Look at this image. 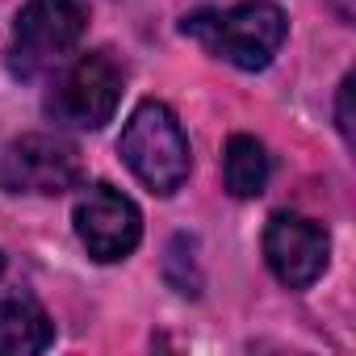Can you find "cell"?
Instances as JSON below:
<instances>
[{"instance_id": "obj_1", "label": "cell", "mask_w": 356, "mask_h": 356, "mask_svg": "<svg viewBox=\"0 0 356 356\" xmlns=\"http://www.w3.org/2000/svg\"><path fill=\"white\" fill-rule=\"evenodd\" d=\"M185 38H193L206 55L243 67V72H260L273 63V55L285 42V13L273 0H243L231 9H206L181 22Z\"/></svg>"}, {"instance_id": "obj_2", "label": "cell", "mask_w": 356, "mask_h": 356, "mask_svg": "<svg viewBox=\"0 0 356 356\" xmlns=\"http://www.w3.org/2000/svg\"><path fill=\"white\" fill-rule=\"evenodd\" d=\"M118 151H122L126 168L159 197L176 193L189 181V168H193L189 138L163 101H143L130 113V122L118 138Z\"/></svg>"}, {"instance_id": "obj_3", "label": "cell", "mask_w": 356, "mask_h": 356, "mask_svg": "<svg viewBox=\"0 0 356 356\" xmlns=\"http://www.w3.org/2000/svg\"><path fill=\"white\" fill-rule=\"evenodd\" d=\"M88 26V5L84 0H30L17 13L13 26V47H9V72L22 80H34L51 72L55 63L76 51Z\"/></svg>"}, {"instance_id": "obj_4", "label": "cell", "mask_w": 356, "mask_h": 356, "mask_svg": "<svg viewBox=\"0 0 356 356\" xmlns=\"http://www.w3.org/2000/svg\"><path fill=\"white\" fill-rule=\"evenodd\" d=\"M122 67L109 51L80 55L47 92V118L72 130H101L122 101Z\"/></svg>"}, {"instance_id": "obj_5", "label": "cell", "mask_w": 356, "mask_h": 356, "mask_svg": "<svg viewBox=\"0 0 356 356\" xmlns=\"http://www.w3.org/2000/svg\"><path fill=\"white\" fill-rule=\"evenodd\" d=\"M80 147L59 134H22L0 151V189L59 197L80 181Z\"/></svg>"}, {"instance_id": "obj_6", "label": "cell", "mask_w": 356, "mask_h": 356, "mask_svg": "<svg viewBox=\"0 0 356 356\" xmlns=\"http://www.w3.org/2000/svg\"><path fill=\"white\" fill-rule=\"evenodd\" d=\"M76 235L84 243V252L101 264H113V260H126L138 239H143V214L138 206L118 193L113 185H92L80 193L76 202Z\"/></svg>"}, {"instance_id": "obj_7", "label": "cell", "mask_w": 356, "mask_h": 356, "mask_svg": "<svg viewBox=\"0 0 356 356\" xmlns=\"http://www.w3.org/2000/svg\"><path fill=\"white\" fill-rule=\"evenodd\" d=\"M327 256H331V239L327 231L306 218V214H273L268 227H264V260L273 268V277L289 289H310L323 268H327Z\"/></svg>"}, {"instance_id": "obj_8", "label": "cell", "mask_w": 356, "mask_h": 356, "mask_svg": "<svg viewBox=\"0 0 356 356\" xmlns=\"http://www.w3.org/2000/svg\"><path fill=\"white\" fill-rule=\"evenodd\" d=\"M55 343V323L34 298L0 302V356H34Z\"/></svg>"}, {"instance_id": "obj_9", "label": "cell", "mask_w": 356, "mask_h": 356, "mask_svg": "<svg viewBox=\"0 0 356 356\" xmlns=\"http://www.w3.org/2000/svg\"><path fill=\"white\" fill-rule=\"evenodd\" d=\"M268 151L260 138L252 134H231L227 138V155H222V181L235 197H260L268 185Z\"/></svg>"}, {"instance_id": "obj_10", "label": "cell", "mask_w": 356, "mask_h": 356, "mask_svg": "<svg viewBox=\"0 0 356 356\" xmlns=\"http://www.w3.org/2000/svg\"><path fill=\"white\" fill-rule=\"evenodd\" d=\"M163 277L176 293L185 298H197L202 293V268H197V239L189 235H176L168 243V256H163Z\"/></svg>"}, {"instance_id": "obj_11", "label": "cell", "mask_w": 356, "mask_h": 356, "mask_svg": "<svg viewBox=\"0 0 356 356\" xmlns=\"http://www.w3.org/2000/svg\"><path fill=\"white\" fill-rule=\"evenodd\" d=\"M335 122H339V134L352 143V76H343L339 84V101H335Z\"/></svg>"}, {"instance_id": "obj_12", "label": "cell", "mask_w": 356, "mask_h": 356, "mask_svg": "<svg viewBox=\"0 0 356 356\" xmlns=\"http://www.w3.org/2000/svg\"><path fill=\"white\" fill-rule=\"evenodd\" d=\"M0 273H5V256H0Z\"/></svg>"}]
</instances>
